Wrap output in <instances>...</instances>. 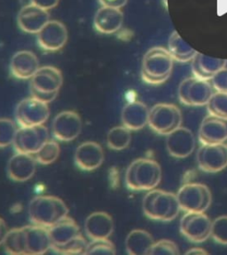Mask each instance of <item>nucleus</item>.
I'll return each instance as SVG.
<instances>
[{
    "instance_id": "obj_1",
    "label": "nucleus",
    "mask_w": 227,
    "mask_h": 255,
    "mask_svg": "<svg viewBox=\"0 0 227 255\" xmlns=\"http://www.w3.org/2000/svg\"><path fill=\"white\" fill-rule=\"evenodd\" d=\"M68 214L66 204L57 197L37 196L29 203V220L38 226L49 229L66 218Z\"/></svg>"
},
{
    "instance_id": "obj_2",
    "label": "nucleus",
    "mask_w": 227,
    "mask_h": 255,
    "mask_svg": "<svg viewBox=\"0 0 227 255\" xmlns=\"http://www.w3.org/2000/svg\"><path fill=\"white\" fill-rule=\"evenodd\" d=\"M161 168L156 161L139 158L129 165L125 173L127 188L135 191L151 190L161 182Z\"/></svg>"
},
{
    "instance_id": "obj_3",
    "label": "nucleus",
    "mask_w": 227,
    "mask_h": 255,
    "mask_svg": "<svg viewBox=\"0 0 227 255\" xmlns=\"http://www.w3.org/2000/svg\"><path fill=\"white\" fill-rule=\"evenodd\" d=\"M142 209L148 218L161 222L172 221L181 210L177 195L154 189L145 196Z\"/></svg>"
},
{
    "instance_id": "obj_4",
    "label": "nucleus",
    "mask_w": 227,
    "mask_h": 255,
    "mask_svg": "<svg viewBox=\"0 0 227 255\" xmlns=\"http://www.w3.org/2000/svg\"><path fill=\"white\" fill-rule=\"evenodd\" d=\"M173 69V58L163 47H153L143 57L141 77L150 85H160L170 77Z\"/></svg>"
},
{
    "instance_id": "obj_5",
    "label": "nucleus",
    "mask_w": 227,
    "mask_h": 255,
    "mask_svg": "<svg viewBox=\"0 0 227 255\" xmlns=\"http://www.w3.org/2000/svg\"><path fill=\"white\" fill-rule=\"evenodd\" d=\"M148 124L153 132L168 135L181 127V111L174 104L158 103L149 111Z\"/></svg>"
},
{
    "instance_id": "obj_6",
    "label": "nucleus",
    "mask_w": 227,
    "mask_h": 255,
    "mask_svg": "<svg viewBox=\"0 0 227 255\" xmlns=\"http://www.w3.org/2000/svg\"><path fill=\"white\" fill-rule=\"evenodd\" d=\"M180 209L185 212L204 213L211 206L212 195L211 190L202 183H186L177 194Z\"/></svg>"
},
{
    "instance_id": "obj_7",
    "label": "nucleus",
    "mask_w": 227,
    "mask_h": 255,
    "mask_svg": "<svg viewBox=\"0 0 227 255\" xmlns=\"http://www.w3.org/2000/svg\"><path fill=\"white\" fill-rule=\"evenodd\" d=\"M213 88L208 80L196 77L187 78L179 85L178 98L187 106H204L214 94Z\"/></svg>"
},
{
    "instance_id": "obj_8",
    "label": "nucleus",
    "mask_w": 227,
    "mask_h": 255,
    "mask_svg": "<svg viewBox=\"0 0 227 255\" xmlns=\"http://www.w3.org/2000/svg\"><path fill=\"white\" fill-rule=\"evenodd\" d=\"M49 116L47 103H42L33 97L22 100L15 110V120L21 128L44 125L49 119Z\"/></svg>"
},
{
    "instance_id": "obj_9",
    "label": "nucleus",
    "mask_w": 227,
    "mask_h": 255,
    "mask_svg": "<svg viewBox=\"0 0 227 255\" xmlns=\"http://www.w3.org/2000/svg\"><path fill=\"white\" fill-rule=\"evenodd\" d=\"M212 222L201 212H186L180 221V231L184 237L194 243H203L211 236Z\"/></svg>"
},
{
    "instance_id": "obj_10",
    "label": "nucleus",
    "mask_w": 227,
    "mask_h": 255,
    "mask_svg": "<svg viewBox=\"0 0 227 255\" xmlns=\"http://www.w3.org/2000/svg\"><path fill=\"white\" fill-rule=\"evenodd\" d=\"M47 140V128L44 125H40L30 128H19L12 145L16 152L35 155Z\"/></svg>"
},
{
    "instance_id": "obj_11",
    "label": "nucleus",
    "mask_w": 227,
    "mask_h": 255,
    "mask_svg": "<svg viewBox=\"0 0 227 255\" xmlns=\"http://www.w3.org/2000/svg\"><path fill=\"white\" fill-rule=\"evenodd\" d=\"M48 230L52 241L51 249H53L57 254H61L62 250L71 247V245L83 237L76 222L69 216L51 227Z\"/></svg>"
},
{
    "instance_id": "obj_12",
    "label": "nucleus",
    "mask_w": 227,
    "mask_h": 255,
    "mask_svg": "<svg viewBox=\"0 0 227 255\" xmlns=\"http://www.w3.org/2000/svg\"><path fill=\"white\" fill-rule=\"evenodd\" d=\"M199 168L207 173H218L227 166V146L203 144L197 151Z\"/></svg>"
},
{
    "instance_id": "obj_13",
    "label": "nucleus",
    "mask_w": 227,
    "mask_h": 255,
    "mask_svg": "<svg viewBox=\"0 0 227 255\" xmlns=\"http://www.w3.org/2000/svg\"><path fill=\"white\" fill-rule=\"evenodd\" d=\"M68 37V29L62 21L50 20L37 34V41L44 51L56 52L66 45Z\"/></svg>"
},
{
    "instance_id": "obj_14",
    "label": "nucleus",
    "mask_w": 227,
    "mask_h": 255,
    "mask_svg": "<svg viewBox=\"0 0 227 255\" xmlns=\"http://www.w3.org/2000/svg\"><path fill=\"white\" fill-rule=\"evenodd\" d=\"M83 122L75 111H62L54 118L53 134L60 141H71L82 132Z\"/></svg>"
},
{
    "instance_id": "obj_15",
    "label": "nucleus",
    "mask_w": 227,
    "mask_h": 255,
    "mask_svg": "<svg viewBox=\"0 0 227 255\" xmlns=\"http://www.w3.org/2000/svg\"><path fill=\"white\" fill-rule=\"evenodd\" d=\"M195 145L194 133L188 128L180 127L167 135L166 148L169 155L176 158L190 156Z\"/></svg>"
},
{
    "instance_id": "obj_16",
    "label": "nucleus",
    "mask_w": 227,
    "mask_h": 255,
    "mask_svg": "<svg viewBox=\"0 0 227 255\" xmlns=\"http://www.w3.org/2000/svg\"><path fill=\"white\" fill-rule=\"evenodd\" d=\"M202 144H219L227 140V119L210 114L204 118L199 129Z\"/></svg>"
},
{
    "instance_id": "obj_17",
    "label": "nucleus",
    "mask_w": 227,
    "mask_h": 255,
    "mask_svg": "<svg viewBox=\"0 0 227 255\" xmlns=\"http://www.w3.org/2000/svg\"><path fill=\"white\" fill-rule=\"evenodd\" d=\"M49 21V12L31 3L24 5L17 16L20 29L29 34L38 33Z\"/></svg>"
},
{
    "instance_id": "obj_18",
    "label": "nucleus",
    "mask_w": 227,
    "mask_h": 255,
    "mask_svg": "<svg viewBox=\"0 0 227 255\" xmlns=\"http://www.w3.org/2000/svg\"><path fill=\"white\" fill-rule=\"evenodd\" d=\"M26 255H45L52 248L49 230L38 225L22 227Z\"/></svg>"
},
{
    "instance_id": "obj_19",
    "label": "nucleus",
    "mask_w": 227,
    "mask_h": 255,
    "mask_svg": "<svg viewBox=\"0 0 227 255\" xmlns=\"http://www.w3.org/2000/svg\"><path fill=\"white\" fill-rule=\"evenodd\" d=\"M103 161V149L94 141H86L79 145L75 153V163L83 171H93L99 168Z\"/></svg>"
},
{
    "instance_id": "obj_20",
    "label": "nucleus",
    "mask_w": 227,
    "mask_h": 255,
    "mask_svg": "<svg viewBox=\"0 0 227 255\" xmlns=\"http://www.w3.org/2000/svg\"><path fill=\"white\" fill-rule=\"evenodd\" d=\"M63 82L61 70L53 66L39 68L31 78L30 89L41 93H59Z\"/></svg>"
},
{
    "instance_id": "obj_21",
    "label": "nucleus",
    "mask_w": 227,
    "mask_h": 255,
    "mask_svg": "<svg viewBox=\"0 0 227 255\" xmlns=\"http://www.w3.org/2000/svg\"><path fill=\"white\" fill-rule=\"evenodd\" d=\"M36 158L31 154L16 152L7 164V174L12 181L23 182L33 177L36 172Z\"/></svg>"
},
{
    "instance_id": "obj_22",
    "label": "nucleus",
    "mask_w": 227,
    "mask_h": 255,
    "mask_svg": "<svg viewBox=\"0 0 227 255\" xmlns=\"http://www.w3.org/2000/svg\"><path fill=\"white\" fill-rule=\"evenodd\" d=\"M39 69V61L37 55L30 51H19L13 54L10 62V72L18 79L33 78Z\"/></svg>"
},
{
    "instance_id": "obj_23",
    "label": "nucleus",
    "mask_w": 227,
    "mask_h": 255,
    "mask_svg": "<svg viewBox=\"0 0 227 255\" xmlns=\"http://www.w3.org/2000/svg\"><path fill=\"white\" fill-rule=\"evenodd\" d=\"M84 231L91 240L108 239L114 231V221L105 212L92 213L85 220Z\"/></svg>"
},
{
    "instance_id": "obj_24",
    "label": "nucleus",
    "mask_w": 227,
    "mask_h": 255,
    "mask_svg": "<svg viewBox=\"0 0 227 255\" xmlns=\"http://www.w3.org/2000/svg\"><path fill=\"white\" fill-rule=\"evenodd\" d=\"M124 18L121 9L101 6L95 13L93 26L99 33H116L122 28Z\"/></svg>"
},
{
    "instance_id": "obj_25",
    "label": "nucleus",
    "mask_w": 227,
    "mask_h": 255,
    "mask_svg": "<svg viewBox=\"0 0 227 255\" xmlns=\"http://www.w3.org/2000/svg\"><path fill=\"white\" fill-rule=\"evenodd\" d=\"M149 108L146 104L138 101L131 102L122 111L123 126L131 131L141 130L149 122Z\"/></svg>"
},
{
    "instance_id": "obj_26",
    "label": "nucleus",
    "mask_w": 227,
    "mask_h": 255,
    "mask_svg": "<svg viewBox=\"0 0 227 255\" xmlns=\"http://www.w3.org/2000/svg\"><path fill=\"white\" fill-rule=\"evenodd\" d=\"M227 63V60L197 53L192 60V71L194 77L209 81L219 70L226 68Z\"/></svg>"
},
{
    "instance_id": "obj_27",
    "label": "nucleus",
    "mask_w": 227,
    "mask_h": 255,
    "mask_svg": "<svg viewBox=\"0 0 227 255\" xmlns=\"http://www.w3.org/2000/svg\"><path fill=\"white\" fill-rule=\"evenodd\" d=\"M153 243V237L148 231L134 230L127 236L125 247L129 255H149V250Z\"/></svg>"
},
{
    "instance_id": "obj_28",
    "label": "nucleus",
    "mask_w": 227,
    "mask_h": 255,
    "mask_svg": "<svg viewBox=\"0 0 227 255\" xmlns=\"http://www.w3.org/2000/svg\"><path fill=\"white\" fill-rule=\"evenodd\" d=\"M168 47V51L173 60L179 62H190L198 53L196 50L186 44L177 31H173L170 35Z\"/></svg>"
},
{
    "instance_id": "obj_29",
    "label": "nucleus",
    "mask_w": 227,
    "mask_h": 255,
    "mask_svg": "<svg viewBox=\"0 0 227 255\" xmlns=\"http://www.w3.org/2000/svg\"><path fill=\"white\" fill-rule=\"evenodd\" d=\"M131 140V130L124 126L112 128L107 136L108 147L113 150H123L128 147Z\"/></svg>"
},
{
    "instance_id": "obj_30",
    "label": "nucleus",
    "mask_w": 227,
    "mask_h": 255,
    "mask_svg": "<svg viewBox=\"0 0 227 255\" xmlns=\"http://www.w3.org/2000/svg\"><path fill=\"white\" fill-rule=\"evenodd\" d=\"M3 246L8 255H26L23 228H15L8 231Z\"/></svg>"
},
{
    "instance_id": "obj_31",
    "label": "nucleus",
    "mask_w": 227,
    "mask_h": 255,
    "mask_svg": "<svg viewBox=\"0 0 227 255\" xmlns=\"http://www.w3.org/2000/svg\"><path fill=\"white\" fill-rule=\"evenodd\" d=\"M61 148L55 140H47L38 151L35 154L37 162L41 165H50L58 158Z\"/></svg>"
},
{
    "instance_id": "obj_32",
    "label": "nucleus",
    "mask_w": 227,
    "mask_h": 255,
    "mask_svg": "<svg viewBox=\"0 0 227 255\" xmlns=\"http://www.w3.org/2000/svg\"><path fill=\"white\" fill-rule=\"evenodd\" d=\"M207 109L211 115L227 119V93L217 91L207 103Z\"/></svg>"
},
{
    "instance_id": "obj_33",
    "label": "nucleus",
    "mask_w": 227,
    "mask_h": 255,
    "mask_svg": "<svg viewBox=\"0 0 227 255\" xmlns=\"http://www.w3.org/2000/svg\"><path fill=\"white\" fill-rule=\"evenodd\" d=\"M17 130L12 120L0 119V148H5L13 143Z\"/></svg>"
},
{
    "instance_id": "obj_34",
    "label": "nucleus",
    "mask_w": 227,
    "mask_h": 255,
    "mask_svg": "<svg viewBox=\"0 0 227 255\" xmlns=\"http://www.w3.org/2000/svg\"><path fill=\"white\" fill-rule=\"evenodd\" d=\"M116 254V247L108 239H96L91 240V243L87 245L84 255H113Z\"/></svg>"
},
{
    "instance_id": "obj_35",
    "label": "nucleus",
    "mask_w": 227,
    "mask_h": 255,
    "mask_svg": "<svg viewBox=\"0 0 227 255\" xmlns=\"http://www.w3.org/2000/svg\"><path fill=\"white\" fill-rule=\"evenodd\" d=\"M211 237L217 243L227 245V215H222L212 222Z\"/></svg>"
},
{
    "instance_id": "obj_36",
    "label": "nucleus",
    "mask_w": 227,
    "mask_h": 255,
    "mask_svg": "<svg viewBox=\"0 0 227 255\" xmlns=\"http://www.w3.org/2000/svg\"><path fill=\"white\" fill-rule=\"evenodd\" d=\"M179 255L178 247L168 239H161L154 242L150 248L149 255Z\"/></svg>"
},
{
    "instance_id": "obj_37",
    "label": "nucleus",
    "mask_w": 227,
    "mask_h": 255,
    "mask_svg": "<svg viewBox=\"0 0 227 255\" xmlns=\"http://www.w3.org/2000/svg\"><path fill=\"white\" fill-rule=\"evenodd\" d=\"M212 86L218 92L227 93V69L224 68L212 78Z\"/></svg>"
},
{
    "instance_id": "obj_38",
    "label": "nucleus",
    "mask_w": 227,
    "mask_h": 255,
    "mask_svg": "<svg viewBox=\"0 0 227 255\" xmlns=\"http://www.w3.org/2000/svg\"><path fill=\"white\" fill-rule=\"evenodd\" d=\"M30 93H31V97L40 101L42 103H47V104L56 99V97L58 95V93L47 94V93H41V92L33 90V89H30Z\"/></svg>"
},
{
    "instance_id": "obj_39",
    "label": "nucleus",
    "mask_w": 227,
    "mask_h": 255,
    "mask_svg": "<svg viewBox=\"0 0 227 255\" xmlns=\"http://www.w3.org/2000/svg\"><path fill=\"white\" fill-rule=\"evenodd\" d=\"M60 0H30L31 4L37 5L38 7L49 11L58 5Z\"/></svg>"
},
{
    "instance_id": "obj_40",
    "label": "nucleus",
    "mask_w": 227,
    "mask_h": 255,
    "mask_svg": "<svg viewBox=\"0 0 227 255\" xmlns=\"http://www.w3.org/2000/svg\"><path fill=\"white\" fill-rule=\"evenodd\" d=\"M99 2L101 6L121 9L127 4L128 0H99Z\"/></svg>"
},
{
    "instance_id": "obj_41",
    "label": "nucleus",
    "mask_w": 227,
    "mask_h": 255,
    "mask_svg": "<svg viewBox=\"0 0 227 255\" xmlns=\"http://www.w3.org/2000/svg\"><path fill=\"white\" fill-rule=\"evenodd\" d=\"M7 227L4 222V219L0 217V246L4 243V239L7 234Z\"/></svg>"
},
{
    "instance_id": "obj_42",
    "label": "nucleus",
    "mask_w": 227,
    "mask_h": 255,
    "mask_svg": "<svg viewBox=\"0 0 227 255\" xmlns=\"http://www.w3.org/2000/svg\"><path fill=\"white\" fill-rule=\"evenodd\" d=\"M186 255H208V252L205 251L203 248L194 247L191 248L189 251L186 252Z\"/></svg>"
},
{
    "instance_id": "obj_43",
    "label": "nucleus",
    "mask_w": 227,
    "mask_h": 255,
    "mask_svg": "<svg viewBox=\"0 0 227 255\" xmlns=\"http://www.w3.org/2000/svg\"></svg>"
}]
</instances>
